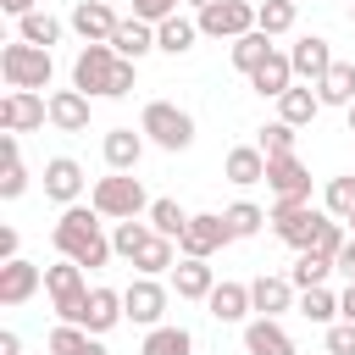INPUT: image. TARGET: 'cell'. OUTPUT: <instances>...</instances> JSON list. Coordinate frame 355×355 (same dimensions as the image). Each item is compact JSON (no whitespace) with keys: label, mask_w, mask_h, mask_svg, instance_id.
<instances>
[{"label":"cell","mask_w":355,"mask_h":355,"mask_svg":"<svg viewBox=\"0 0 355 355\" xmlns=\"http://www.w3.org/2000/svg\"><path fill=\"white\" fill-rule=\"evenodd\" d=\"M100 222H105V216H100L94 205H83V200H78V205H67V211H61V222H55V233H50V239H55V250H61L67 261H78L83 272H100V266L116 255V250H111V239L100 233Z\"/></svg>","instance_id":"obj_1"},{"label":"cell","mask_w":355,"mask_h":355,"mask_svg":"<svg viewBox=\"0 0 355 355\" xmlns=\"http://www.w3.org/2000/svg\"><path fill=\"white\" fill-rule=\"evenodd\" d=\"M89 205L105 216V222H139V216H150V194H144V183L133 178V172H111V178H100L94 189H89Z\"/></svg>","instance_id":"obj_2"},{"label":"cell","mask_w":355,"mask_h":355,"mask_svg":"<svg viewBox=\"0 0 355 355\" xmlns=\"http://www.w3.org/2000/svg\"><path fill=\"white\" fill-rule=\"evenodd\" d=\"M0 78H6V89H33V94H39V89H50L55 61H50V50L11 39V44L0 50Z\"/></svg>","instance_id":"obj_3"},{"label":"cell","mask_w":355,"mask_h":355,"mask_svg":"<svg viewBox=\"0 0 355 355\" xmlns=\"http://www.w3.org/2000/svg\"><path fill=\"white\" fill-rule=\"evenodd\" d=\"M139 133L155 144V150H189L194 144V116L183 111V105H172V100H150L144 105V116H139Z\"/></svg>","instance_id":"obj_4"},{"label":"cell","mask_w":355,"mask_h":355,"mask_svg":"<svg viewBox=\"0 0 355 355\" xmlns=\"http://www.w3.org/2000/svg\"><path fill=\"white\" fill-rule=\"evenodd\" d=\"M44 294L55 305L61 322L83 327V311H89V283H83V266L78 261H61V266H44Z\"/></svg>","instance_id":"obj_5"},{"label":"cell","mask_w":355,"mask_h":355,"mask_svg":"<svg viewBox=\"0 0 355 355\" xmlns=\"http://www.w3.org/2000/svg\"><path fill=\"white\" fill-rule=\"evenodd\" d=\"M116 67H122V55H116L111 44H83L78 61H72V89H83V94H105V100H111Z\"/></svg>","instance_id":"obj_6"},{"label":"cell","mask_w":355,"mask_h":355,"mask_svg":"<svg viewBox=\"0 0 355 355\" xmlns=\"http://www.w3.org/2000/svg\"><path fill=\"white\" fill-rule=\"evenodd\" d=\"M194 22H200V33L205 39H244V33H255V6L250 0H211L205 11H194Z\"/></svg>","instance_id":"obj_7"},{"label":"cell","mask_w":355,"mask_h":355,"mask_svg":"<svg viewBox=\"0 0 355 355\" xmlns=\"http://www.w3.org/2000/svg\"><path fill=\"white\" fill-rule=\"evenodd\" d=\"M322 227H327V211H316V205H283V200L272 205V233L288 250H311Z\"/></svg>","instance_id":"obj_8"},{"label":"cell","mask_w":355,"mask_h":355,"mask_svg":"<svg viewBox=\"0 0 355 355\" xmlns=\"http://www.w3.org/2000/svg\"><path fill=\"white\" fill-rule=\"evenodd\" d=\"M222 244H233V233H227L222 211H194V216H189V227H183V239H178V255H189V261H211Z\"/></svg>","instance_id":"obj_9"},{"label":"cell","mask_w":355,"mask_h":355,"mask_svg":"<svg viewBox=\"0 0 355 355\" xmlns=\"http://www.w3.org/2000/svg\"><path fill=\"white\" fill-rule=\"evenodd\" d=\"M50 122V94H33V89H11L0 100V128L6 133H33Z\"/></svg>","instance_id":"obj_10"},{"label":"cell","mask_w":355,"mask_h":355,"mask_svg":"<svg viewBox=\"0 0 355 355\" xmlns=\"http://www.w3.org/2000/svg\"><path fill=\"white\" fill-rule=\"evenodd\" d=\"M266 189L283 200V205H311V172L300 155H272L266 161Z\"/></svg>","instance_id":"obj_11"},{"label":"cell","mask_w":355,"mask_h":355,"mask_svg":"<svg viewBox=\"0 0 355 355\" xmlns=\"http://www.w3.org/2000/svg\"><path fill=\"white\" fill-rule=\"evenodd\" d=\"M166 283H155V277H133L128 288H122V311H128V322H139V327H161V316H166Z\"/></svg>","instance_id":"obj_12"},{"label":"cell","mask_w":355,"mask_h":355,"mask_svg":"<svg viewBox=\"0 0 355 355\" xmlns=\"http://www.w3.org/2000/svg\"><path fill=\"white\" fill-rule=\"evenodd\" d=\"M288 67H294V83H311V89H316V83L333 72V44H327L322 33H305V39H294Z\"/></svg>","instance_id":"obj_13"},{"label":"cell","mask_w":355,"mask_h":355,"mask_svg":"<svg viewBox=\"0 0 355 355\" xmlns=\"http://www.w3.org/2000/svg\"><path fill=\"white\" fill-rule=\"evenodd\" d=\"M116 6H105V0H78L72 6V17H67V28L83 39V44H111V33H116Z\"/></svg>","instance_id":"obj_14"},{"label":"cell","mask_w":355,"mask_h":355,"mask_svg":"<svg viewBox=\"0 0 355 355\" xmlns=\"http://www.w3.org/2000/svg\"><path fill=\"white\" fill-rule=\"evenodd\" d=\"M39 288H44V266H33L22 255L0 266V305H28Z\"/></svg>","instance_id":"obj_15"},{"label":"cell","mask_w":355,"mask_h":355,"mask_svg":"<svg viewBox=\"0 0 355 355\" xmlns=\"http://www.w3.org/2000/svg\"><path fill=\"white\" fill-rule=\"evenodd\" d=\"M44 194H50L55 205H78V200H83V166H78L72 155H50V161H44Z\"/></svg>","instance_id":"obj_16"},{"label":"cell","mask_w":355,"mask_h":355,"mask_svg":"<svg viewBox=\"0 0 355 355\" xmlns=\"http://www.w3.org/2000/svg\"><path fill=\"white\" fill-rule=\"evenodd\" d=\"M144 133H133V128H111L105 139H100V155H105V166L111 172H133L139 166V155H144Z\"/></svg>","instance_id":"obj_17"},{"label":"cell","mask_w":355,"mask_h":355,"mask_svg":"<svg viewBox=\"0 0 355 355\" xmlns=\"http://www.w3.org/2000/svg\"><path fill=\"white\" fill-rule=\"evenodd\" d=\"M250 300H255V311L261 316H283V311H294V283L288 277H277V272H261L255 283H250Z\"/></svg>","instance_id":"obj_18"},{"label":"cell","mask_w":355,"mask_h":355,"mask_svg":"<svg viewBox=\"0 0 355 355\" xmlns=\"http://www.w3.org/2000/svg\"><path fill=\"white\" fill-rule=\"evenodd\" d=\"M244 355H294V338L283 333V322L255 316V322H244Z\"/></svg>","instance_id":"obj_19"},{"label":"cell","mask_w":355,"mask_h":355,"mask_svg":"<svg viewBox=\"0 0 355 355\" xmlns=\"http://www.w3.org/2000/svg\"><path fill=\"white\" fill-rule=\"evenodd\" d=\"M250 89H255V94H266V100H283V94L294 89V67H288V55H283V50H272V55L250 72Z\"/></svg>","instance_id":"obj_20"},{"label":"cell","mask_w":355,"mask_h":355,"mask_svg":"<svg viewBox=\"0 0 355 355\" xmlns=\"http://www.w3.org/2000/svg\"><path fill=\"white\" fill-rule=\"evenodd\" d=\"M50 128L83 133V128H89V94H83V89H55V94H50Z\"/></svg>","instance_id":"obj_21"},{"label":"cell","mask_w":355,"mask_h":355,"mask_svg":"<svg viewBox=\"0 0 355 355\" xmlns=\"http://www.w3.org/2000/svg\"><path fill=\"white\" fill-rule=\"evenodd\" d=\"M222 178H227V183H239V189L266 183V155H261V144H233V150H227V161H222Z\"/></svg>","instance_id":"obj_22"},{"label":"cell","mask_w":355,"mask_h":355,"mask_svg":"<svg viewBox=\"0 0 355 355\" xmlns=\"http://www.w3.org/2000/svg\"><path fill=\"white\" fill-rule=\"evenodd\" d=\"M111 50H116L122 61H144V55L155 50V28H150V22H139V17H122V22H116V33H111Z\"/></svg>","instance_id":"obj_23"},{"label":"cell","mask_w":355,"mask_h":355,"mask_svg":"<svg viewBox=\"0 0 355 355\" xmlns=\"http://www.w3.org/2000/svg\"><path fill=\"white\" fill-rule=\"evenodd\" d=\"M172 288H178V300H200V305H205L211 288H216V272H211L205 261H189V255H183V261L172 266Z\"/></svg>","instance_id":"obj_24"},{"label":"cell","mask_w":355,"mask_h":355,"mask_svg":"<svg viewBox=\"0 0 355 355\" xmlns=\"http://www.w3.org/2000/svg\"><path fill=\"white\" fill-rule=\"evenodd\" d=\"M205 311H211L216 322H244V316L255 311L250 283H216V288H211V300H205Z\"/></svg>","instance_id":"obj_25"},{"label":"cell","mask_w":355,"mask_h":355,"mask_svg":"<svg viewBox=\"0 0 355 355\" xmlns=\"http://www.w3.org/2000/svg\"><path fill=\"white\" fill-rule=\"evenodd\" d=\"M128 311H122V294L116 288H89V311H83V327L100 338V333H111L116 322H122Z\"/></svg>","instance_id":"obj_26"},{"label":"cell","mask_w":355,"mask_h":355,"mask_svg":"<svg viewBox=\"0 0 355 355\" xmlns=\"http://www.w3.org/2000/svg\"><path fill=\"white\" fill-rule=\"evenodd\" d=\"M194 39H200V22H194V17H166V22L155 28V50H161V55H189Z\"/></svg>","instance_id":"obj_27"},{"label":"cell","mask_w":355,"mask_h":355,"mask_svg":"<svg viewBox=\"0 0 355 355\" xmlns=\"http://www.w3.org/2000/svg\"><path fill=\"white\" fill-rule=\"evenodd\" d=\"M316 111H322V94H316V89H305V83H294V89L277 100V122H288V128L316 122Z\"/></svg>","instance_id":"obj_28"},{"label":"cell","mask_w":355,"mask_h":355,"mask_svg":"<svg viewBox=\"0 0 355 355\" xmlns=\"http://www.w3.org/2000/svg\"><path fill=\"white\" fill-rule=\"evenodd\" d=\"M327 277H333V255H322V250H300L294 266H288V283L294 288H322Z\"/></svg>","instance_id":"obj_29"},{"label":"cell","mask_w":355,"mask_h":355,"mask_svg":"<svg viewBox=\"0 0 355 355\" xmlns=\"http://www.w3.org/2000/svg\"><path fill=\"white\" fill-rule=\"evenodd\" d=\"M316 94H322V105H355V61H333V72L316 83Z\"/></svg>","instance_id":"obj_30"},{"label":"cell","mask_w":355,"mask_h":355,"mask_svg":"<svg viewBox=\"0 0 355 355\" xmlns=\"http://www.w3.org/2000/svg\"><path fill=\"white\" fill-rule=\"evenodd\" d=\"M189 349H194V333L189 327H172V322L150 327L144 344H139V355H189Z\"/></svg>","instance_id":"obj_31"},{"label":"cell","mask_w":355,"mask_h":355,"mask_svg":"<svg viewBox=\"0 0 355 355\" xmlns=\"http://www.w3.org/2000/svg\"><path fill=\"white\" fill-rule=\"evenodd\" d=\"M133 266H139V277H161V272H172V266H178V244H172V239H161V233H150V244L133 255Z\"/></svg>","instance_id":"obj_32"},{"label":"cell","mask_w":355,"mask_h":355,"mask_svg":"<svg viewBox=\"0 0 355 355\" xmlns=\"http://www.w3.org/2000/svg\"><path fill=\"white\" fill-rule=\"evenodd\" d=\"M17 39H22V44H39V50H50V44L61 39V17H50V11H28V17L17 22Z\"/></svg>","instance_id":"obj_33"},{"label":"cell","mask_w":355,"mask_h":355,"mask_svg":"<svg viewBox=\"0 0 355 355\" xmlns=\"http://www.w3.org/2000/svg\"><path fill=\"white\" fill-rule=\"evenodd\" d=\"M222 222H227V233H233V239H255V233H261V222H272V216H266L255 200H233V205L222 211Z\"/></svg>","instance_id":"obj_34"},{"label":"cell","mask_w":355,"mask_h":355,"mask_svg":"<svg viewBox=\"0 0 355 355\" xmlns=\"http://www.w3.org/2000/svg\"><path fill=\"white\" fill-rule=\"evenodd\" d=\"M300 316L333 327V322H338V294H333L327 283H322V288H300Z\"/></svg>","instance_id":"obj_35"},{"label":"cell","mask_w":355,"mask_h":355,"mask_svg":"<svg viewBox=\"0 0 355 355\" xmlns=\"http://www.w3.org/2000/svg\"><path fill=\"white\" fill-rule=\"evenodd\" d=\"M322 211H327V216H338V222H349V216H355V172L327 178V189H322Z\"/></svg>","instance_id":"obj_36"},{"label":"cell","mask_w":355,"mask_h":355,"mask_svg":"<svg viewBox=\"0 0 355 355\" xmlns=\"http://www.w3.org/2000/svg\"><path fill=\"white\" fill-rule=\"evenodd\" d=\"M272 50H277V44H272V39H266V33L255 28V33H244V39H233V67H239V72L250 78V72H255V67H261V61H266Z\"/></svg>","instance_id":"obj_37"},{"label":"cell","mask_w":355,"mask_h":355,"mask_svg":"<svg viewBox=\"0 0 355 355\" xmlns=\"http://www.w3.org/2000/svg\"><path fill=\"white\" fill-rule=\"evenodd\" d=\"M294 11H300L294 0H261V6H255V28H261L266 39H277V33L294 28Z\"/></svg>","instance_id":"obj_38"},{"label":"cell","mask_w":355,"mask_h":355,"mask_svg":"<svg viewBox=\"0 0 355 355\" xmlns=\"http://www.w3.org/2000/svg\"><path fill=\"white\" fill-rule=\"evenodd\" d=\"M150 227H155L161 239H172V244H178V239H183V227H189V211H183L178 200H155V205H150Z\"/></svg>","instance_id":"obj_39"},{"label":"cell","mask_w":355,"mask_h":355,"mask_svg":"<svg viewBox=\"0 0 355 355\" xmlns=\"http://www.w3.org/2000/svg\"><path fill=\"white\" fill-rule=\"evenodd\" d=\"M150 233H155L150 222H116V227H111V250H116L122 261H133V255L150 244Z\"/></svg>","instance_id":"obj_40"},{"label":"cell","mask_w":355,"mask_h":355,"mask_svg":"<svg viewBox=\"0 0 355 355\" xmlns=\"http://www.w3.org/2000/svg\"><path fill=\"white\" fill-rule=\"evenodd\" d=\"M294 139H300V128L266 122V128H261V155H266V161H272V155H294Z\"/></svg>","instance_id":"obj_41"},{"label":"cell","mask_w":355,"mask_h":355,"mask_svg":"<svg viewBox=\"0 0 355 355\" xmlns=\"http://www.w3.org/2000/svg\"><path fill=\"white\" fill-rule=\"evenodd\" d=\"M83 344H89V327H72V322H55L50 327V355H83Z\"/></svg>","instance_id":"obj_42"},{"label":"cell","mask_w":355,"mask_h":355,"mask_svg":"<svg viewBox=\"0 0 355 355\" xmlns=\"http://www.w3.org/2000/svg\"><path fill=\"white\" fill-rule=\"evenodd\" d=\"M178 6H183V0H133V17L150 22V28H161L166 17H178Z\"/></svg>","instance_id":"obj_43"},{"label":"cell","mask_w":355,"mask_h":355,"mask_svg":"<svg viewBox=\"0 0 355 355\" xmlns=\"http://www.w3.org/2000/svg\"><path fill=\"white\" fill-rule=\"evenodd\" d=\"M344 244H349L344 222H338V216H327V227L316 233V244H311V250H322V255H333V261H338V250H344Z\"/></svg>","instance_id":"obj_44"},{"label":"cell","mask_w":355,"mask_h":355,"mask_svg":"<svg viewBox=\"0 0 355 355\" xmlns=\"http://www.w3.org/2000/svg\"><path fill=\"white\" fill-rule=\"evenodd\" d=\"M28 189V166H22V155L17 161H6V178H0V200H17Z\"/></svg>","instance_id":"obj_45"},{"label":"cell","mask_w":355,"mask_h":355,"mask_svg":"<svg viewBox=\"0 0 355 355\" xmlns=\"http://www.w3.org/2000/svg\"><path fill=\"white\" fill-rule=\"evenodd\" d=\"M327 355H355V322H333L327 327Z\"/></svg>","instance_id":"obj_46"},{"label":"cell","mask_w":355,"mask_h":355,"mask_svg":"<svg viewBox=\"0 0 355 355\" xmlns=\"http://www.w3.org/2000/svg\"><path fill=\"white\" fill-rule=\"evenodd\" d=\"M133 83H139V61H122V67H116V83H111V100H122Z\"/></svg>","instance_id":"obj_47"},{"label":"cell","mask_w":355,"mask_h":355,"mask_svg":"<svg viewBox=\"0 0 355 355\" xmlns=\"http://www.w3.org/2000/svg\"><path fill=\"white\" fill-rule=\"evenodd\" d=\"M333 272H344V277L355 283V239H349V244L338 250V261H333Z\"/></svg>","instance_id":"obj_48"},{"label":"cell","mask_w":355,"mask_h":355,"mask_svg":"<svg viewBox=\"0 0 355 355\" xmlns=\"http://www.w3.org/2000/svg\"><path fill=\"white\" fill-rule=\"evenodd\" d=\"M17 261V227H0V266Z\"/></svg>","instance_id":"obj_49"},{"label":"cell","mask_w":355,"mask_h":355,"mask_svg":"<svg viewBox=\"0 0 355 355\" xmlns=\"http://www.w3.org/2000/svg\"><path fill=\"white\" fill-rule=\"evenodd\" d=\"M338 322H355V283L338 294Z\"/></svg>","instance_id":"obj_50"},{"label":"cell","mask_w":355,"mask_h":355,"mask_svg":"<svg viewBox=\"0 0 355 355\" xmlns=\"http://www.w3.org/2000/svg\"><path fill=\"white\" fill-rule=\"evenodd\" d=\"M0 355H22V338H17V333H11V327H6V333H0Z\"/></svg>","instance_id":"obj_51"},{"label":"cell","mask_w":355,"mask_h":355,"mask_svg":"<svg viewBox=\"0 0 355 355\" xmlns=\"http://www.w3.org/2000/svg\"><path fill=\"white\" fill-rule=\"evenodd\" d=\"M0 6H6V11H11V17H17V22H22V17H28V11H39V6H33V0H0Z\"/></svg>","instance_id":"obj_52"},{"label":"cell","mask_w":355,"mask_h":355,"mask_svg":"<svg viewBox=\"0 0 355 355\" xmlns=\"http://www.w3.org/2000/svg\"><path fill=\"white\" fill-rule=\"evenodd\" d=\"M83 355H111V349H105V344H100V338L89 333V344H83Z\"/></svg>","instance_id":"obj_53"},{"label":"cell","mask_w":355,"mask_h":355,"mask_svg":"<svg viewBox=\"0 0 355 355\" xmlns=\"http://www.w3.org/2000/svg\"><path fill=\"white\" fill-rule=\"evenodd\" d=\"M183 6H194V11H205V6H211V0H183Z\"/></svg>","instance_id":"obj_54"},{"label":"cell","mask_w":355,"mask_h":355,"mask_svg":"<svg viewBox=\"0 0 355 355\" xmlns=\"http://www.w3.org/2000/svg\"><path fill=\"white\" fill-rule=\"evenodd\" d=\"M349 133H355V105H349Z\"/></svg>","instance_id":"obj_55"},{"label":"cell","mask_w":355,"mask_h":355,"mask_svg":"<svg viewBox=\"0 0 355 355\" xmlns=\"http://www.w3.org/2000/svg\"><path fill=\"white\" fill-rule=\"evenodd\" d=\"M349 239H355V216H349Z\"/></svg>","instance_id":"obj_56"},{"label":"cell","mask_w":355,"mask_h":355,"mask_svg":"<svg viewBox=\"0 0 355 355\" xmlns=\"http://www.w3.org/2000/svg\"><path fill=\"white\" fill-rule=\"evenodd\" d=\"M349 22H355V6H349Z\"/></svg>","instance_id":"obj_57"},{"label":"cell","mask_w":355,"mask_h":355,"mask_svg":"<svg viewBox=\"0 0 355 355\" xmlns=\"http://www.w3.org/2000/svg\"><path fill=\"white\" fill-rule=\"evenodd\" d=\"M105 6H116V0H105Z\"/></svg>","instance_id":"obj_58"},{"label":"cell","mask_w":355,"mask_h":355,"mask_svg":"<svg viewBox=\"0 0 355 355\" xmlns=\"http://www.w3.org/2000/svg\"><path fill=\"white\" fill-rule=\"evenodd\" d=\"M294 6H300V0H294Z\"/></svg>","instance_id":"obj_59"}]
</instances>
